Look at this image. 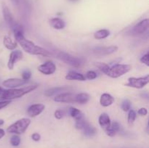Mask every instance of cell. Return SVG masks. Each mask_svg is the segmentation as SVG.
Masks as SVG:
<instances>
[{
    "label": "cell",
    "mask_w": 149,
    "mask_h": 148,
    "mask_svg": "<svg viewBox=\"0 0 149 148\" xmlns=\"http://www.w3.org/2000/svg\"><path fill=\"white\" fill-rule=\"evenodd\" d=\"M14 35L17 43L27 53L32 55H41L43 57L53 56V55L50 52L37 46L33 42L26 39L23 36V30H14Z\"/></svg>",
    "instance_id": "obj_1"
},
{
    "label": "cell",
    "mask_w": 149,
    "mask_h": 148,
    "mask_svg": "<svg viewBox=\"0 0 149 148\" xmlns=\"http://www.w3.org/2000/svg\"><path fill=\"white\" fill-rule=\"evenodd\" d=\"M38 87V85L28 86L23 87L20 89H10L8 90H4L2 94L0 95V100L4 101V100H13L15 99L20 98L23 96L26 95L28 93H30L31 91H33Z\"/></svg>",
    "instance_id": "obj_2"
},
{
    "label": "cell",
    "mask_w": 149,
    "mask_h": 148,
    "mask_svg": "<svg viewBox=\"0 0 149 148\" xmlns=\"http://www.w3.org/2000/svg\"><path fill=\"white\" fill-rule=\"evenodd\" d=\"M31 123V120L29 118H21L13 123L7 128V132L15 134H21L24 133L29 128Z\"/></svg>",
    "instance_id": "obj_3"
},
{
    "label": "cell",
    "mask_w": 149,
    "mask_h": 148,
    "mask_svg": "<svg viewBox=\"0 0 149 148\" xmlns=\"http://www.w3.org/2000/svg\"><path fill=\"white\" fill-rule=\"evenodd\" d=\"M131 69H132V66L130 65H127V64H116V65H114L113 66L110 67V68L109 69L106 75L111 77V78H117L126 74Z\"/></svg>",
    "instance_id": "obj_4"
},
{
    "label": "cell",
    "mask_w": 149,
    "mask_h": 148,
    "mask_svg": "<svg viewBox=\"0 0 149 148\" xmlns=\"http://www.w3.org/2000/svg\"><path fill=\"white\" fill-rule=\"evenodd\" d=\"M56 57L65 63L68 64L74 68H79L81 65V60L80 58L73 56L66 52H58L56 54Z\"/></svg>",
    "instance_id": "obj_5"
},
{
    "label": "cell",
    "mask_w": 149,
    "mask_h": 148,
    "mask_svg": "<svg viewBox=\"0 0 149 148\" xmlns=\"http://www.w3.org/2000/svg\"><path fill=\"white\" fill-rule=\"evenodd\" d=\"M148 82L149 75H146L143 77H140V78L131 77L128 78V81L127 84H125V86L135 89H142L145 86H146Z\"/></svg>",
    "instance_id": "obj_6"
},
{
    "label": "cell",
    "mask_w": 149,
    "mask_h": 148,
    "mask_svg": "<svg viewBox=\"0 0 149 148\" xmlns=\"http://www.w3.org/2000/svg\"><path fill=\"white\" fill-rule=\"evenodd\" d=\"M118 50V46L115 45L109 46H97L93 49V53L99 57L106 56L113 54Z\"/></svg>",
    "instance_id": "obj_7"
},
{
    "label": "cell",
    "mask_w": 149,
    "mask_h": 148,
    "mask_svg": "<svg viewBox=\"0 0 149 148\" xmlns=\"http://www.w3.org/2000/svg\"><path fill=\"white\" fill-rule=\"evenodd\" d=\"M2 14L5 22L11 27L12 29H13L15 26H17V23L15 20L10 9L5 4H2Z\"/></svg>",
    "instance_id": "obj_8"
},
{
    "label": "cell",
    "mask_w": 149,
    "mask_h": 148,
    "mask_svg": "<svg viewBox=\"0 0 149 148\" xmlns=\"http://www.w3.org/2000/svg\"><path fill=\"white\" fill-rule=\"evenodd\" d=\"M27 83H29V81H26L22 78H8L2 82V85L7 88L10 89H15L17 87L25 85Z\"/></svg>",
    "instance_id": "obj_9"
},
{
    "label": "cell",
    "mask_w": 149,
    "mask_h": 148,
    "mask_svg": "<svg viewBox=\"0 0 149 148\" xmlns=\"http://www.w3.org/2000/svg\"><path fill=\"white\" fill-rule=\"evenodd\" d=\"M75 94L71 92H63L55 96L53 100L57 102L73 103L75 102Z\"/></svg>",
    "instance_id": "obj_10"
},
{
    "label": "cell",
    "mask_w": 149,
    "mask_h": 148,
    "mask_svg": "<svg viewBox=\"0 0 149 148\" xmlns=\"http://www.w3.org/2000/svg\"><path fill=\"white\" fill-rule=\"evenodd\" d=\"M38 71L45 75H51L56 71V65L52 61H47L39 65Z\"/></svg>",
    "instance_id": "obj_11"
},
{
    "label": "cell",
    "mask_w": 149,
    "mask_h": 148,
    "mask_svg": "<svg viewBox=\"0 0 149 148\" xmlns=\"http://www.w3.org/2000/svg\"><path fill=\"white\" fill-rule=\"evenodd\" d=\"M148 19H144L137 23L132 29V33L135 35L143 34L145 33L148 28Z\"/></svg>",
    "instance_id": "obj_12"
},
{
    "label": "cell",
    "mask_w": 149,
    "mask_h": 148,
    "mask_svg": "<svg viewBox=\"0 0 149 148\" xmlns=\"http://www.w3.org/2000/svg\"><path fill=\"white\" fill-rule=\"evenodd\" d=\"M23 58V53L21 51L16 50L13 51L10 55L8 62H7V67L10 70H13L14 68L15 64L17 62L20 61Z\"/></svg>",
    "instance_id": "obj_13"
},
{
    "label": "cell",
    "mask_w": 149,
    "mask_h": 148,
    "mask_svg": "<svg viewBox=\"0 0 149 148\" xmlns=\"http://www.w3.org/2000/svg\"><path fill=\"white\" fill-rule=\"evenodd\" d=\"M45 106L43 104H31L27 110V114L29 117L34 118L40 115L45 110Z\"/></svg>",
    "instance_id": "obj_14"
},
{
    "label": "cell",
    "mask_w": 149,
    "mask_h": 148,
    "mask_svg": "<svg viewBox=\"0 0 149 148\" xmlns=\"http://www.w3.org/2000/svg\"><path fill=\"white\" fill-rule=\"evenodd\" d=\"M72 89V87L68 86L54 87V88L49 89L47 90L45 92V95L46 96V97H52V96L55 95V94L63 93V91H70Z\"/></svg>",
    "instance_id": "obj_15"
},
{
    "label": "cell",
    "mask_w": 149,
    "mask_h": 148,
    "mask_svg": "<svg viewBox=\"0 0 149 148\" xmlns=\"http://www.w3.org/2000/svg\"><path fill=\"white\" fill-rule=\"evenodd\" d=\"M98 122L102 129H104L105 131L110 128L111 123L110 117H109V115L106 113H102V114L99 116Z\"/></svg>",
    "instance_id": "obj_16"
},
{
    "label": "cell",
    "mask_w": 149,
    "mask_h": 148,
    "mask_svg": "<svg viewBox=\"0 0 149 148\" xmlns=\"http://www.w3.org/2000/svg\"><path fill=\"white\" fill-rule=\"evenodd\" d=\"M113 102H114V97L108 93H104L100 97V103L103 107H109Z\"/></svg>",
    "instance_id": "obj_17"
},
{
    "label": "cell",
    "mask_w": 149,
    "mask_h": 148,
    "mask_svg": "<svg viewBox=\"0 0 149 148\" xmlns=\"http://www.w3.org/2000/svg\"><path fill=\"white\" fill-rule=\"evenodd\" d=\"M65 79L69 80V81H85L86 78L83 74L77 73L76 71H70L65 75Z\"/></svg>",
    "instance_id": "obj_18"
},
{
    "label": "cell",
    "mask_w": 149,
    "mask_h": 148,
    "mask_svg": "<svg viewBox=\"0 0 149 148\" xmlns=\"http://www.w3.org/2000/svg\"><path fill=\"white\" fill-rule=\"evenodd\" d=\"M49 24L53 28L57 29V30H61L65 28V22L62 19L59 17H54L49 20Z\"/></svg>",
    "instance_id": "obj_19"
},
{
    "label": "cell",
    "mask_w": 149,
    "mask_h": 148,
    "mask_svg": "<svg viewBox=\"0 0 149 148\" xmlns=\"http://www.w3.org/2000/svg\"><path fill=\"white\" fill-rule=\"evenodd\" d=\"M82 130L84 134L86 136H88V137H91V136H95L96 134V133H97V130H96L95 128L93 126H92V125H90L88 122H87V123L84 126Z\"/></svg>",
    "instance_id": "obj_20"
},
{
    "label": "cell",
    "mask_w": 149,
    "mask_h": 148,
    "mask_svg": "<svg viewBox=\"0 0 149 148\" xmlns=\"http://www.w3.org/2000/svg\"><path fill=\"white\" fill-rule=\"evenodd\" d=\"M3 44L9 50H14L17 47V43L13 41L11 38L7 36H5L3 39Z\"/></svg>",
    "instance_id": "obj_21"
},
{
    "label": "cell",
    "mask_w": 149,
    "mask_h": 148,
    "mask_svg": "<svg viewBox=\"0 0 149 148\" xmlns=\"http://www.w3.org/2000/svg\"><path fill=\"white\" fill-rule=\"evenodd\" d=\"M89 100H90V96L87 93L82 92L76 94L75 102L79 103V104H86L88 102Z\"/></svg>",
    "instance_id": "obj_22"
},
{
    "label": "cell",
    "mask_w": 149,
    "mask_h": 148,
    "mask_svg": "<svg viewBox=\"0 0 149 148\" xmlns=\"http://www.w3.org/2000/svg\"><path fill=\"white\" fill-rule=\"evenodd\" d=\"M68 113L70 115L72 118H74L75 120H78V119L84 117V114L80 111L79 109L76 108V107H70L68 109Z\"/></svg>",
    "instance_id": "obj_23"
},
{
    "label": "cell",
    "mask_w": 149,
    "mask_h": 148,
    "mask_svg": "<svg viewBox=\"0 0 149 148\" xmlns=\"http://www.w3.org/2000/svg\"><path fill=\"white\" fill-rule=\"evenodd\" d=\"M109 35H110V31L109 30H107V29H101V30H97V32L95 33L94 37L95 39L100 40V39H104L107 38Z\"/></svg>",
    "instance_id": "obj_24"
},
{
    "label": "cell",
    "mask_w": 149,
    "mask_h": 148,
    "mask_svg": "<svg viewBox=\"0 0 149 148\" xmlns=\"http://www.w3.org/2000/svg\"><path fill=\"white\" fill-rule=\"evenodd\" d=\"M95 65L100 70L101 72H103V73L106 74L107 73L108 71L110 68V66H109L108 64L104 63V62H95Z\"/></svg>",
    "instance_id": "obj_25"
},
{
    "label": "cell",
    "mask_w": 149,
    "mask_h": 148,
    "mask_svg": "<svg viewBox=\"0 0 149 148\" xmlns=\"http://www.w3.org/2000/svg\"><path fill=\"white\" fill-rule=\"evenodd\" d=\"M136 117H137V114L136 113H135V110H130L129 113H128V116H127V122H128V124H129L130 126H132V125L133 124L135 119H136Z\"/></svg>",
    "instance_id": "obj_26"
},
{
    "label": "cell",
    "mask_w": 149,
    "mask_h": 148,
    "mask_svg": "<svg viewBox=\"0 0 149 148\" xmlns=\"http://www.w3.org/2000/svg\"><path fill=\"white\" fill-rule=\"evenodd\" d=\"M87 120H85L84 117L78 119V120H76L75 122V127L76 129H79V130H82L84 126H85V124L87 123Z\"/></svg>",
    "instance_id": "obj_27"
},
{
    "label": "cell",
    "mask_w": 149,
    "mask_h": 148,
    "mask_svg": "<svg viewBox=\"0 0 149 148\" xmlns=\"http://www.w3.org/2000/svg\"><path fill=\"white\" fill-rule=\"evenodd\" d=\"M20 143V138L17 135H13L10 139V144L14 147H17Z\"/></svg>",
    "instance_id": "obj_28"
},
{
    "label": "cell",
    "mask_w": 149,
    "mask_h": 148,
    "mask_svg": "<svg viewBox=\"0 0 149 148\" xmlns=\"http://www.w3.org/2000/svg\"><path fill=\"white\" fill-rule=\"evenodd\" d=\"M121 107H122V110L125 112H127L130 110L131 108V102L130 100H125L122 102V105H121Z\"/></svg>",
    "instance_id": "obj_29"
},
{
    "label": "cell",
    "mask_w": 149,
    "mask_h": 148,
    "mask_svg": "<svg viewBox=\"0 0 149 148\" xmlns=\"http://www.w3.org/2000/svg\"><path fill=\"white\" fill-rule=\"evenodd\" d=\"M84 77H85V78H87L88 80L95 79L97 78V73L93 71H89L86 73V75Z\"/></svg>",
    "instance_id": "obj_30"
},
{
    "label": "cell",
    "mask_w": 149,
    "mask_h": 148,
    "mask_svg": "<svg viewBox=\"0 0 149 148\" xmlns=\"http://www.w3.org/2000/svg\"><path fill=\"white\" fill-rule=\"evenodd\" d=\"M31 77V73L29 70H25L22 73V79L26 80V81H29V79Z\"/></svg>",
    "instance_id": "obj_31"
},
{
    "label": "cell",
    "mask_w": 149,
    "mask_h": 148,
    "mask_svg": "<svg viewBox=\"0 0 149 148\" xmlns=\"http://www.w3.org/2000/svg\"><path fill=\"white\" fill-rule=\"evenodd\" d=\"M110 128L112 130L114 131L116 133H117V132L120 131H121V126L119 123H117V122H113V123H111Z\"/></svg>",
    "instance_id": "obj_32"
},
{
    "label": "cell",
    "mask_w": 149,
    "mask_h": 148,
    "mask_svg": "<svg viewBox=\"0 0 149 148\" xmlns=\"http://www.w3.org/2000/svg\"><path fill=\"white\" fill-rule=\"evenodd\" d=\"M148 53H146V55H143L142 57H141V62H142V63L145 64L146 66H149V60H148Z\"/></svg>",
    "instance_id": "obj_33"
},
{
    "label": "cell",
    "mask_w": 149,
    "mask_h": 148,
    "mask_svg": "<svg viewBox=\"0 0 149 148\" xmlns=\"http://www.w3.org/2000/svg\"><path fill=\"white\" fill-rule=\"evenodd\" d=\"M65 115V112L64 110H57L55 112V117L57 119H61Z\"/></svg>",
    "instance_id": "obj_34"
},
{
    "label": "cell",
    "mask_w": 149,
    "mask_h": 148,
    "mask_svg": "<svg viewBox=\"0 0 149 148\" xmlns=\"http://www.w3.org/2000/svg\"><path fill=\"white\" fill-rule=\"evenodd\" d=\"M11 101L10 100H4V101H0V110L4 108L7 105L10 104Z\"/></svg>",
    "instance_id": "obj_35"
},
{
    "label": "cell",
    "mask_w": 149,
    "mask_h": 148,
    "mask_svg": "<svg viewBox=\"0 0 149 148\" xmlns=\"http://www.w3.org/2000/svg\"><path fill=\"white\" fill-rule=\"evenodd\" d=\"M105 131H106V134H107L109 136H111V137H113V136H114L115 135H116V132H115L113 130H112V129H111V128H109V129H106V130Z\"/></svg>",
    "instance_id": "obj_36"
},
{
    "label": "cell",
    "mask_w": 149,
    "mask_h": 148,
    "mask_svg": "<svg viewBox=\"0 0 149 148\" xmlns=\"http://www.w3.org/2000/svg\"><path fill=\"white\" fill-rule=\"evenodd\" d=\"M138 113L140 115H142V116L146 115L147 113H148V110H147V109L145 108V107H142V108L138 110Z\"/></svg>",
    "instance_id": "obj_37"
},
{
    "label": "cell",
    "mask_w": 149,
    "mask_h": 148,
    "mask_svg": "<svg viewBox=\"0 0 149 148\" xmlns=\"http://www.w3.org/2000/svg\"><path fill=\"white\" fill-rule=\"evenodd\" d=\"M31 138H32V139H33V141H35V142H38V141L40 140L41 136H40V134H39V133H33V134H32Z\"/></svg>",
    "instance_id": "obj_38"
},
{
    "label": "cell",
    "mask_w": 149,
    "mask_h": 148,
    "mask_svg": "<svg viewBox=\"0 0 149 148\" xmlns=\"http://www.w3.org/2000/svg\"><path fill=\"white\" fill-rule=\"evenodd\" d=\"M4 135H5V131H4V129H0V139L2 137H4Z\"/></svg>",
    "instance_id": "obj_39"
},
{
    "label": "cell",
    "mask_w": 149,
    "mask_h": 148,
    "mask_svg": "<svg viewBox=\"0 0 149 148\" xmlns=\"http://www.w3.org/2000/svg\"><path fill=\"white\" fill-rule=\"evenodd\" d=\"M11 1H12V2H13L14 4H18L19 0H11Z\"/></svg>",
    "instance_id": "obj_40"
},
{
    "label": "cell",
    "mask_w": 149,
    "mask_h": 148,
    "mask_svg": "<svg viewBox=\"0 0 149 148\" xmlns=\"http://www.w3.org/2000/svg\"><path fill=\"white\" fill-rule=\"evenodd\" d=\"M4 120H2V119H0V126H1V125L4 124Z\"/></svg>",
    "instance_id": "obj_41"
},
{
    "label": "cell",
    "mask_w": 149,
    "mask_h": 148,
    "mask_svg": "<svg viewBox=\"0 0 149 148\" xmlns=\"http://www.w3.org/2000/svg\"><path fill=\"white\" fill-rule=\"evenodd\" d=\"M4 91V89H3L2 88H1V86H0V95H1V94H2V92Z\"/></svg>",
    "instance_id": "obj_42"
},
{
    "label": "cell",
    "mask_w": 149,
    "mask_h": 148,
    "mask_svg": "<svg viewBox=\"0 0 149 148\" xmlns=\"http://www.w3.org/2000/svg\"><path fill=\"white\" fill-rule=\"evenodd\" d=\"M69 1H78V0H69Z\"/></svg>",
    "instance_id": "obj_43"
}]
</instances>
